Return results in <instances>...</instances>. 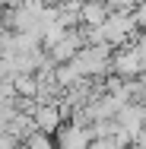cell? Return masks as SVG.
<instances>
[{"label": "cell", "mask_w": 146, "mask_h": 149, "mask_svg": "<svg viewBox=\"0 0 146 149\" xmlns=\"http://www.w3.org/2000/svg\"><path fill=\"white\" fill-rule=\"evenodd\" d=\"M108 6L111 10H121V13H133L140 6V0H108Z\"/></svg>", "instance_id": "obj_9"}, {"label": "cell", "mask_w": 146, "mask_h": 149, "mask_svg": "<svg viewBox=\"0 0 146 149\" xmlns=\"http://www.w3.org/2000/svg\"><path fill=\"white\" fill-rule=\"evenodd\" d=\"M108 13H111L108 0H83V6H80V26H102L108 19Z\"/></svg>", "instance_id": "obj_6"}, {"label": "cell", "mask_w": 146, "mask_h": 149, "mask_svg": "<svg viewBox=\"0 0 146 149\" xmlns=\"http://www.w3.org/2000/svg\"><path fill=\"white\" fill-rule=\"evenodd\" d=\"M133 16H137V26H140V29H146V0H140V6L133 10Z\"/></svg>", "instance_id": "obj_10"}, {"label": "cell", "mask_w": 146, "mask_h": 149, "mask_svg": "<svg viewBox=\"0 0 146 149\" xmlns=\"http://www.w3.org/2000/svg\"><path fill=\"white\" fill-rule=\"evenodd\" d=\"M130 143H133V146H143V149H146V124L137 130V133H133V136H130Z\"/></svg>", "instance_id": "obj_11"}, {"label": "cell", "mask_w": 146, "mask_h": 149, "mask_svg": "<svg viewBox=\"0 0 146 149\" xmlns=\"http://www.w3.org/2000/svg\"><path fill=\"white\" fill-rule=\"evenodd\" d=\"M54 143L60 149H86L92 143V133H89L86 124H76V120H64L57 130H54Z\"/></svg>", "instance_id": "obj_4"}, {"label": "cell", "mask_w": 146, "mask_h": 149, "mask_svg": "<svg viewBox=\"0 0 146 149\" xmlns=\"http://www.w3.org/2000/svg\"><path fill=\"white\" fill-rule=\"evenodd\" d=\"M86 45V38H83V29H67L64 35H60L54 45H48L45 51H48V57H51V63H64V60H73V54L80 51Z\"/></svg>", "instance_id": "obj_3"}, {"label": "cell", "mask_w": 146, "mask_h": 149, "mask_svg": "<svg viewBox=\"0 0 146 149\" xmlns=\"http://www.w3.org/2000/svg\"><path fill=\"white\" fill-rule=\"evenodd\" d=\"M32 118H35V127L38 130H48V133H54L60 124H64V111H60V102H38L35 108H32Z\"/></svg>", "instance_id": "obj_5"}, {"label": "cell", "mask_w": 146, "mask_h": 149, "mask_svg": "<svg viewBox=\"0 0 146 149\" xmlns=\"http://www.w3.org/2000/svg\"><path fill=\"white\" fill-rule=\"evenodd\" d=\"M45 3H48V6H60L64 0H45Z\"/></svg>", "instance_id": "obj_12"}, {"label": "cell", "mask_w": 146, "mask_h": 149, "mask_svg": "<svg viewBox=\"0 0 146 149\" xmlns=\"http://www.w3.org/2000/svg\"><path fill=\"white\" fill-rule=\"evenodd\" d=\"M111 45L108 41H86L76 54H73V67L80 76L89 79H105L111 73Z\"/></svg>", "instance_id": "obj_1"}, {"label": "cell", "mask_w": 146, "mask_h": 149, "mask_svg": "<svg viewBox=\"0 0 146 149\" xmlns=\"http://www.w3.org/2000/svg\"><path fill=\"white\" fill-rule=\"evenodd\" d=\"M16 111H19V108H16V98H0V127L13 118Z\"/></svg>", "instance_id": "obj_8"}, {"label": "cell", "mask_w": 146, "mask_h": 149, "mask_svg": "<svg viewBox=\"0 0 146 149\" xmlns=\"http://www.w3.org/2000/svg\"><path fill=\"white\" fill-rule=\"evenodd\" d=\"M51 143H54V133H48V130H32L29 136L22 140V146H32V149H51Z\"/></svg>", "instance_id": "obj_7"}, {"label": "cell", "mask_w": 146, "mask_h": 149, "mask_svg": "<svg viewBox=\"0 0 146 149\" xmlns=\"http://www.w3.org/2000/svg\"><path fill=\"white\" fill-rule=\"evenodd\" d=\"M111 73L124 76V79H133V76H143L146 73V60L140 57V51L133 48V41L117 45L115 51H111Z\"/></svg>", "instance_id": "obj_2"}]
</instances>
